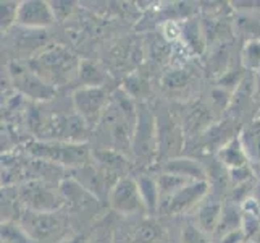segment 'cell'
Masks as SVG:
<instances>
[{
	"instance_id": "7402d4cb",
	"label": "cell",
	"mask_w": 260,
	"mask_h": 243,
	"mask_svg": "<svg viewBox=\"0 0 260 243\" xmlns=\"http://www.w3.org/2000/svg\"><path fill=\"white\" fill-rule=\"evenodd\" d=\"M207 120H209V115H207V109L202 105L199 107H194L191 111L189 117H187V128L191 131H196V130H201L202 127L207 125Z\"/></svg>"
},
{
	"instance_id": "2e32d148",
	"label": "cell",
	"mask_w": 260,
	"mask_h": 243,
	"mask_svg": "<svg viewBox=\"0 0 260 243\" xmlns=\"http://www.w3.org/2000/svg\"><path fill=\"white\" fill-rule=\"evenodd\" d=\"M241 145L250 160H260V120H255L241 133Z\"/></svg>"
},
{
	"instance_id": "9a60e30c",
	"label": "cell",
	"mask_w": 260,
	"mask_h": 243,
	"mask_svg": "<svg viewBox=\"0 0 260 243\" xmlns=\"http://www.w3.org/2000/svg\"><path fill=\"white\" fill-rule=\"evenodd\" d=\"M192 180L179 177L175 174H160L157 178V185H158V192H160V208L172 198L173 195H176L181 188H184L186 185H189Z\"/></svg>"
},
{
	"instance_id": "603a6c76",
	"label": "cell",
	"mask_w": 260,
	"mask_h": 243,
	"mask_svg": "<svg viewBox=\"0 0 260 243\" xmlns=\"http://www.w3.org/2000/svg\"><path fill=\"white\" fill-rule=\"evenodd\" d=\"M181 238L183 243H210L207 233L202 232L197 226H192V224H186Z\"/></svg>"
},
{
	"instance_id": "277c9868",
	"label": "cell",
	"mask_w": 260,
	"mask_h": 243,
	"mask_svg": "<svg viewBox=\"0 0 260 243\" xmlns=\"http://www.w3.org/2000/svg\"><path fill=\"white\" fill-rule=\"evenodd\" d=\"M110 208L124 215H138L147 211L146 203L142 200L136 178L123 177L118 178L109 195Z\"/></svg>"
},
{
	"instance_id": "ba28073f",
	"label": "cell",
	"mask_w": 260,
	"mask_h": 243,
	"mask_svg": "<svg viewBox=\"0 0 260 243\" xmlns=\"http://www.w3.org/2000/svg\"><path fill=\"white\" fill-rule=\"evenodd\" d=\"M55 21V15H53L52 5L49 2H42V0H26L20 4L18 8V20L24 28L31 30H41L47 28Z\"/></svg>"
},
{
	"instance_id": "3957f363",
	"label": "cell",
	"mask_w": 260,
	"mask_h": 243,
	"mask_svg": "<svg viewBox=\"0 0 260 243\" xmlns=\"http://www.w3.org/2000/svg\"><path fill=\"white\" fill-rule=\"evenodd\" d=\"M20 226L36 243H55L65 235V222L55 212L26 211Z\"/></svg>"
},
{
	"instance_id": "8992f818",
	"label": "cell",
	"mask_w": 260,
	"mask_h": 243,
	"mask_svg": "<svg viewBox=\"0 0 260 243\" xmlns=\"http://www.w3.org/2000/svg\"><path fill=\"white\" fill-rule=\"evenodd\" d=\"M10 75L15 86L28 97L39 99V101H47V99H52L55 96L53 86L49 85L31 65L26 67L23 64H12Z\"/></svg>"
},
{
	"instance_id": "484cf974",
	"label": "cell",
	"mask_w": 260,
	"mask_h": 243,
	"mask_svg": "<svg viewBox=\"0 0 260 243\" xmlns=\"http://www.w3.org/2000/svg\"><path fill=\"white\" fill-rule=\"evenodd\" d=\"M187 73H184L183 70H176V71H172V73H168L165 78H164V83L165 86L172 88V89H176V88H184L186 83H187Z\"/></svg>"
},
{
	"instance_id": "6da1fadb",
	"label": "cell",
	"mask_w": 260,
	"mask_h": 243,
	"mask_svg": "<svg viewBox=\"0 0 260 243\" xmlns=\"http://www.w3.org/2000/svg\"><path fill=\"white\" fill-rule=\"evenodd\" d=\"M83 62L63 46L44 49L34 59L31 67L47 81L49 85H63L79 75Z\"/></svg>"
},
{
	"instance_id": "4316f807",
	"label": "cell",
	"mask_w": 260,
	"mask_h": 243,
	"mask_svg": "<svg viewBox=\"0 0 260 243\" xmlns=\"http://www.w3.org/2000/svg\"><path fill=\"white\" fill-rule=\"evenodd\" d=\"M50 5H52L53 15H55V20L60 16V13H61V18H65L71 13V10H73V4L71 2H53Z\"/></svg>"
},
{
	"instance_id": "7a4b0ae2",
	"label": "cell",
	"mask_w": 260,
	"mask_h": 243,
	"mask_svg": "<svg viewBox=\"0 0 260 243\" xmlns=\"http://www.w3.org/2000/svg\"><path fill=\"white\" fill-rule=\"evenodd\" d=\"M31 154L52 164H63L68 167H83L92 159V152L81 143L70 141H38L28 145Z\"/></svg>"
},
{
	"instance_id": "e0dca14e",
	"label": "cell",
	"mask_w": 260,
	"mask_h": 243,
	"mask_svg": "<svg viewBox=\"0 0 260 243\" xmlns=\"http://www.w3.org/2000/svg\"><path fill=\"white\" fill-rule=\"evenodd\" d=\"M97 160L104 169L115 172V170H123L128 166L126 157L121 152L115 151L112 148H97L92 151V160Z\"/></svg>"
},
{
	"instance_id": "7c38bea8",
	"label": "cell",
	"mask_w": 260,
	"mask_h": 243,
	"mask_svg": "<svg viewBox=\"0 0 260 243\" xmlns=\"http://www.w3.org/2000/svg\"><path fill=\"white\" fill-rule=\"evenodd\" d=\"M221 212L223 206L218 200H215V198L204 200L199 204V211H197V227L207 233V235L215 233L218 229Z\"/></svg>"
},
{
	"instance_id": "8fae6325",
	"label": "cell",
	"mask_w": 260,
	"mask_h": 243,
	"mask_svg": "<svg viewBox=\"0 0 260 243\" xmlns=\"http://www.w3.org/2000/svg\"><path fill=\"white\" fill-rule=\"evenodd\" d=\"M124 227L116 243H158L162 238V229L154 221H138Z\"/></svg>"
},
{
	"instance_id": "9c48e42d",
	"label": "cell",
	"mask_w": 260,
	"mask_h": 243,
	"mask_svg": "<svg viewBox=\"0 0 260 243\" xmlns=\"http://www.w3.org/2000/svg\"><path fill=\"white\" fill-rule=\"evenodd\" d=\"M209 192V183L207 182H191L181 188L176 195H173L170 200L162 206L160 209L167 211L168 214H183L194 208L196 204H201L204 201L205 195Z\"/></svg>"
},
{
	"instance_id": "cb8c5ba5",
	"label": "cell",
	"mask_w": 260,
	"mask_h": 243,
	"mask_svg": "<svg viewBox=\"0 0 260 243\" xmlns=\"http://www.w3.org/2000/svg\"><path fill=\"white\" fill-rule=\"evenodd\" d=\"M244 62L249 68H260V41L247 42L244 50Z\"/></svg>"
},
{
	"instance_id": "ffe728a7",
	"label": "cell",
	"mask_w": 260,
	"mask_h": 243,
	"mask_svg": "<svg viewBox=\"0 0 260 243\" xmlns=\"http://www.w3.org/2000/svg\"><path fill=\"white\" fill-rule=\"evenodd\" d=\"M79 79H83L84 86H92V88H102L104 83V73L99 70L94 64L89 62H83L81 70H79Z\"/></svg>"
},
{
	"instance_id": "5b68a950",
	"label": "cell",
	"mask_w": 260,
	"mask_h": 243,
	"mask_svg": "<svg viewBox=\"0 0 260 243\" xmlns=\"http://www.w3.org/2000/svg\"><path fill=\"white\" fill-rule=\"evenodd\" d=\"M109 102V96L104 88L83 86L73 96V104L78 115L89 127H97Z\"/></svg>"
},
{
	"instance_id": "ac0fdd59",
	"label": "cell",
	"mask_w": 260,
	"mask_h": 243,
	"mask_svg": "<svg viewBox=\"0 0 260 243\" xmlns=\"http://www.w3.org/2000/svg\"><path fill=\"white\" fill-rule=\"evenodd\" d=\"M136 182H138L142 200L146 203L147 212H155L157 209H160V192H158L157 180L150 178L147 175H142L136 178Z\"/></svg>"
},
{
	"instance_id": "5bb4252c",
	"label": "cell",
	"mask_w": 260,
	"mask_h": 243,
	"mask_svg": "<svg viewBox=\"0 0 260 243\" xmlns=\"http://www.w3.org/2000/svg\"><path fill=\"white\" fill-rule=\"evenodd\" d=\"M220 159L221 162L225 164L226 167H230L231 170L235 169H241V167H246L247 166V156H246V151L241 145V140L239 138H233L230 140L225 146L221 148L220 151Z\"/></svg>"
},
{
	"instance_id": "44dd1931",
	"label": "cell",
	"mask_w": 260,
	"mask_h": 243,
	"mask_svg": "<svg viewBox=\"0 0 260 243\" xmlns=\"http://www.w3.org/2000/svg\"><path fill=\"white\" fill-rule=\"evenodd\" d=\"M2 238L7 243H36L21 226H15V224H4Z\"/></svg>"
},
{
	"instance_id": "d4e9b609",
	"label": "cell",
	"mask_w": 260,
	"mask_h": 243,
	"mask_svg": "<svg viewBox=\"0 0 260 243\" xmlns=\"http://www.w3.org/2000/svg\"><path fill=\"white\" fill-rule=\"evenodd\" d=\"M18 8L20 4L2 2V30H8L18 20Z\"/></svg>"
},
{
	"instance_id": "83f0119b",
	"label": "cell",
	"mask_w": 260,
	"mask_h": 243,
	"mask_svg": "<svg viewBox=\"0 0 260 243\" xmlns=\"http://www.w3.org/2000/svg\"><path fill=\"white\" fill-rule=\"evenodd\" d=\"M81 240H83V238H71V240H68L67 243H83Z\"/></svg>"
},
{
	"instance_id": "d6986e66",
	"label": "cell",
	"mask_w": 260,
	"mask_h": 243,
	"mask_svg": "<svg viewBox=\"0 0 260 243\" xmlns=\"http://www.w3.org/2000/svg\"><path fill=\"white\" fill-rule=\"evenodd\" d=\"M183 38L196 52L204 50V33L197 21H187L183 28Z\"/></svg>"
},
{
	"instance_id": "4fadbf2b",
	"label": "cell",
	"mask_w": 260,
	"mask_h": 243,
	"mask_svg": "<svg viewBox=\"0 0 260 243\" xmlns=\"http://www.w3.org/2000/svg\"><path fill=\"white\" fill-rule=\"evenodd\" d=\"M164 172L189 178L192 182H205V170L197 160L192 159H170L165 162Z\"/></svg>"
},
{
	"instance_id": "30bf717a",
	"label": "cell",
	"mask_w": 260,
	"mask_h": 243,
	"mask_svg": "<svg viewBox=\"0 0 260 243\" xmlns=\"http://www.w3.org/2000/svg\"><path fill=\"white\" fill-rule=\"evenodd\" d=\"M157 138V131L154 128V117L147 109L138 111V125L134 130L133 149L142 159H147L154 152V141Z\"/></svg>"
},
{
	"instance_id": "52a82bcc",
	"label": "cell",
	"mask_w": 260,
	"mask_h": 243,
	"mask_svg": "<svg viewBox=\"0 0 260 243\" xmlns=\"http://www.w3.org/2000/svg\"><path fill=\"white\" fill-rule=\"evenodd\" d=\"M20 196L23 203L28 206V211L38 212H55L61 204H63V196L42 182H29L26 183Z\"/></svg>"
}]
</instances>
